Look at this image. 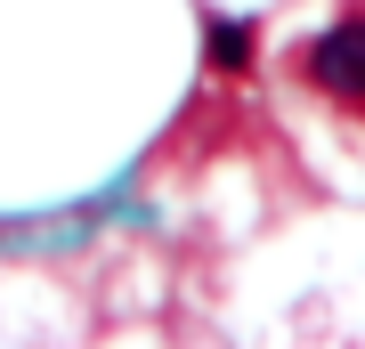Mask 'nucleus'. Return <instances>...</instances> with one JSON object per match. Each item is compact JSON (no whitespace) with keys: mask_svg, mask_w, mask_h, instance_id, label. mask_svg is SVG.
<instances>
[{"mask_svg":"<svg viewBox=\"0 0 365 349\" xmlns=\"http://www.w3.org/2000/svg\"><path fill=\"white\" fill-rule=\"evenodd\" d=\"M309 74H317V90L365 106V16H349V25H333L325 41H317V49H309Z\"/></svg>","mask_w":365,"mask_h":349,"instance_id":"nucleus-1","label":"nucleus"},{"mask_svg":"<svg viewBox=\"0 0 365 349\" xmlns=\"http://www.w3.org/2000/svg\"><path fill=\"white\" fill-rule=\"evenodd\" d=\"M252 49H260V25H252V16H211L203 25V65L211 74H244Z\"/></svg>","mask_w":365,"mask_h":349,"instance_id":"nucleus-2","label":"nucleus"}]
</instances>
